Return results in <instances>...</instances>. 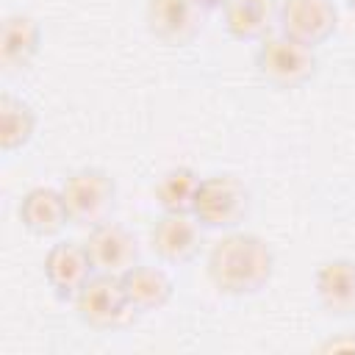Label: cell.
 Segmentation results:
<instances>
[{"label": "cell", "mask_w": 355, "mask_h": 355, "mask_svg": "<svg viewBox=\"0 0 355 355\" xmlns=\"http://www.w3.org/2000/svg\"><path fill=\"white\" fill-rule=\"evenodd\" d=\"M202 225L191 214H161L150 227V250L164 263H189L202 244Z\"/></svg>", "instance_id": "cell-7"}, {"label": "cell", "mask_w": 355, "mask_h": 355, "mask_svg": "<svg viewBox=\"0 0 355 355\" xmlns=\"http://www.w3.org/2000/svg\"><path fill=\"white\" fill-rule=\"evenodd\" d=\"M313 291L330 316H355V261L330 258L319 263L313 275Z\"/></svg>", "instance_id": "cell-11"}, {"label": "cell", "mask_w": 355, "mask_h": 355, "mask_svg": "<svg viewBox=\"0 0 355 355\" xmlns=\"http://www.w3.org/2000/svg\"><path fill=\"white\" fill-rule=\"evenodd\" d=\"M69 211V222L80 227H94L105 222L116 205V183L100 166H83L64 178L58 186Z\"/></svg>", "instance_id": "cell-4"}, {"label": "cell", "mask_w": 355, "mask_h": 355, "mask_svg": "<svg viewBox=\"0 0 355 355\" xmlns=\"http://www.w3.org/2000/svg\"><path fill=\"white\" fill-rule=\"evenodd\" d=\"M280 33L319 47L338 28V11L333 0H283L280 3Z\"/></svg>", "instance_id": "cell-6"}, {"label": "cell", "mask_w": 355, "mask_h": 355, "mask_svg": "<svg viewBox=\"0 0 355 355\" xmlns=\"http://www.w3.org/2000/svg\"><path fill=\"white\" fill-rule=\"evenodd\" d=\"M72 302L78 319L92 330H114L125 324L128 316L133 313L119 275H105V272H94Z\"/></svg>", "instance_id": "cell-5"}, {"label": "cell", "mask_w": 355, "mask_h": 355, "mask_svg": "<svg viewBox=\"0 0 355 355\" xmlns=\"http://www.w3.org/2000/svg\"><path fill=\"white\" fill-rule=\"evenodd\" d=\"M319 67L316 47L302 44L286 33H269L255 50V69L261 80L275 89H300L313 80Z\"/></svg>", "instance_id": "cell-2"}, {"label": "cell", "mask_w": 355, "mask_h": 355, "mask_svg": "<svg viewBox=\"0 0 355 355\" xmlns=\"http://www.w3.org/2000/svg\"><path fill=\"white\" fill-rule=\"evenodd\" d=\"M92 275L94 266L83 241H58L44 255V280L58 300H75Z\"/></svg>", "instance_id": "cell-10"}, {"label": "cell", "mask_w": 355, "mask_h": 355, "mask_svg": "<svg viewBox=\"0 0 355 355\" xmlns=\"http://www.w3.org/2000/svg\"><path fill=\"white\" fill-rule=\"evenodd\" d=\"M205 272L219 294L252 297L261 294L275 275V250L263 236L233 227L211 244Z\"/></svg>", "instance_id": "cell-1"}, {"label": "cell", "mask_w": 355, "mask_h": 355, "mask_svg": "<svg viewBox=\"0 0 355 355\" xmlns=\"http://www.w3.org/2000/svg\"><path fill=\"white\" fill-rule=\"evenodd\" d=\"M252 205L247 183L230 172H216L200 180L191 216L205 230H233L239 227Z\"/></svg>", "instance_id": "cell-3"}, {"label": "cell", "mask_w": 355, "mask_h": 355, "mask_svg": "<svg viewBox=\"0 0 355 355\" xmlns=\"http://www.w3.org/2000/svg\"><path fill=\"white\" fill-rule=\"evenodd\" d=\"M119 280H122V288H125V297L133 313L161 311L175 294L172 277L164 269L150 266V263H133L130 269L119 275Z\"/></svg>", "instance_id": "cell-15"}, {"label": "cell", "mask_w": 355, "mask_h": 355, "mask_svg": "<svg viewBox=\"0 0 355 355\" xmlns=\"http://www.w3.org/2000/svg\"><path fill=\"white\" fill-rule=\"evenodd\" d=\"M322 352H341V349H349L355 352V336H341V338H327L322 347Z\"/></svg>", "instance_id": "cell-18"}, {"label": "cell", "mask_w": 355, "mask_h": 355, "mask_svg": "<svg viewBox=\"0 0 355 355\" xmlns=\"http://www.w3.org/2000/svg\"><path fill=\"white\" fill-rule=\"evenodd\" d=\"M94 272H105V275H122L125 269H130L133 263H139V241L136 236L119 225V222H100L94 227H89V236L83 241Z\"/></svg>", "instance_id": "cell-8"}, {"label": "cell", "mask_w": 355, "mask_h": 355, "mask_svg": "<svg viewBox=\"0 0 355 355\" xmlns=\"http://www.w3.org/2000/svg\"><path fill=\"white\" fill-rule=\"evenodd\" d=\"M200 175L191 166H172L155 183V202L161 214H191L200 189Z\"/></svg>", "instance_id": "cell-17"}, {"label": "cell", "mask_w": 355, "mask_h": 355, "mask_svg": "<svg viewBox=\"0 0 355 355\" xmlns=\"http://www.w3.org/2000/svg\"><path fill=\"white\" fill-rule=\"evenodd\" d=\"M36 133V114L31 103L22 97H14L11 92L0 94V150L17 153L31 144Z\"/></svg>", "instance_id": "cell-16"}, {"label": "cell", "mask_w": 355, "mask_h": 355, "mask_svg": "<svg viewBox=\"0 0 355 355\" xmlns=\"http://www.w3.org/2000/svg\"><path fill=\"white\" fill-rule=\"evenodd\" d=\"M17 214H19L22 227L31 230L33 236H55L69 222V211L61 197V189H53V186L28 189L19 200Z\"/></svg>", "instance_id": "cell-13"}, {"label": "cell", "mask_w": 355, "mask_h": 355, "mask_svg": "<svg viewBox=\"0 0 355 355\" xmlns=\"http://www.w3.org/2000/svg\"><path fill=\"white\" fill-rule=\"evenodd\" d=\"M144 19L147 31L158 42L169 47H183L202 28V8L194 0H147Z\"/></svg>", "instance_id": "cell-9"}, {"label": "cell", "mask_w": 355, "mask_h": 355, "mask_svg": "<svg viewBox=\"0 0 355 355\" xmlns=\"http://www.w3.org/2000/svg\"><path fill=\"white\" fill-rule=\"evenodd\" d=\"M42 47V28L31 14H8L0 28V67L6 75L22 72L33 64Z\"/></svg>", "instance_id": "cell-12"}, {"label": "cell", "mask_w": 355, "mask_h": 355, "mask_svg": "<svg viewBox=\"0 0 355 355\" xmlns=\"http://www.w3.org/2000/svg\"><path fill=\"white\" fill-rule=\"evenodd\" d=\"M344 3H347V6H349V8H355V0H344Z\"/></svg>", "instance_id": "cell-20"}, {"label": "cell", "mask_w": 355, "mask_h": 355, "mask_svg": "<svg viewBox=\"0 0 355 355\" xmlns=\"http://www.w3.org/2000/svg\"><path fill=\"white\" fill-rule=\"evenodd\" d=\"M280 19L277 0H225L222 22L225 31L239 42H261Z\"/></svg>", "instance_id": "cell-14"}, {"label": "cell", "mask_w": 355, "mask_h": 355, "mask_svg": "<svg viewBox=\"0 0 355 355\" xmlns=\"http://www.w3.org/2000/svg\"><path fill=\"white\" fill-rule=\"evenodd\" d=\"M202 11H211V8H222L225 6V0H194Z\"/></svg>", "instance_id": "cell-19"}]
</instances>
